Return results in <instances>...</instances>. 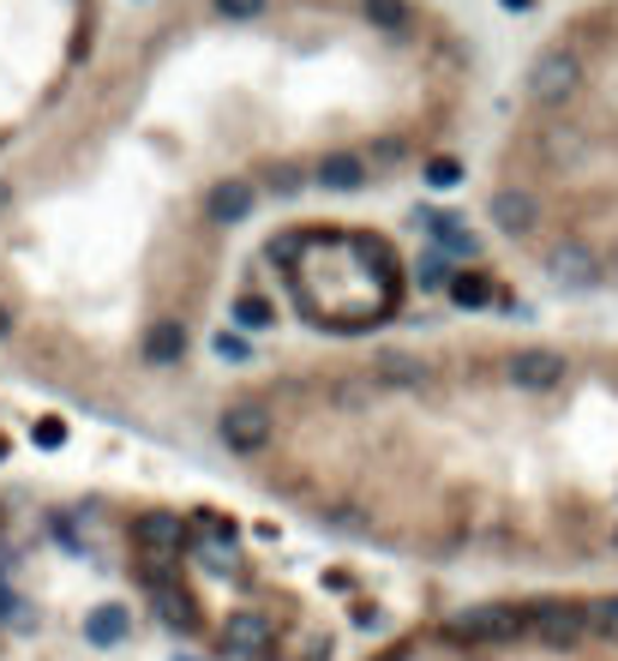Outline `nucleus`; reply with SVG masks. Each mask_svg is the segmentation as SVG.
Returning <instances> with one entry per match:
<instances>
[{"label":"nucleus","instance_id":"1","mask_svg":"<svg viewBox=\"0 0 618 661\" xmlns=\"http://www.w3.org/2000/svg\"><path fill=\"white\" fill-rule=\"evenodd\" d=\"M216 439H223L235 457H259L265 445L277 439V415H270L259 397H240V403H228V410L216 415Z\"/></svg>","mask_w":618,"mask_h":661},{"label":"nucleus","instance_id":"2","mask_svg":"<svg viewBox=\"0 0 618 661\" xmlns=\"http://www.w3.org/2000/svg\"><path fill=\"white\" fill-rule=\"evenodd\" d=\"M583 91V55L576 48H547V55L529 67V97L540 109H559Z\"/></svg>","mask_w":618,"mask_h":661},{"label":"nucleus","instance_id":"3","mask_svg":"<svg viewBox=\"0 0 618 661\" xmlns=\"http://www.w3.org/2000/svg\"><path fill=\"white\" fill-rule=\"evenodd\" d=\"M547 277L559 289H600L607 283V259L588 240H552L547 247Z\"/></svg>","mask_w":618,"mask_h":661},{"label":"nucleus","instance_id":"4","mask_svg":"<svg viewBox=\"0 0 618 661\" xmlns=\"http://www.w3.org/2000/svg\"><path fill=\"white\" fill-rule=\"evenodd\" d=\"M529 631V614L523 607H469V614L450 626V638L457 643H510V638H523Z\"/></svg>","mask_w":618,"mask_h":661},{"label":"nucleus","instance_id":"5","mask_svg":"<svg viewBox=\"0 0 618 661\" xmlns=\"http://www.w3.org/2000/svg\"><path fill=\"white\" fill-rule=\"evenodd\" d=\"M486 217H493L498 235L523 240V235H535V228H540V199L529 193V187H498L493 205H486Z\"/></svg>","mask_w":618,"mask_h":661},{"label":"nucleus","instance_id":"6","mask_svg":"<svg viewBox=\"0 0 618 661\" xmlns=\"http://www.w3.org/2000/svg\"><path fill=\"white\" fill-rule=\"evenodd\" d=\"M270 619L265 614H228L223 619V631H216V650H223L228 661H259L270 650Z\"/></svg>","mask_w":618,"mask_h":661},{"label":"nucleus","instance_id":"7","mask_svg":"<svg viewBox=\"0 0 618 661\" xmlns=\"http://www.w3.org/2000/svg\"><path fill=\"white\" fill-rule=\"evenodd\" d=\"M306 175H313V187H325V193H360V187L372 181V163L360 157V150H325Z\"/></svg>","mask_w":618,"mask_h":661},{"label":"nucleus","instance_id":"8","mask_svg":"<svg viewBox=\"0 0 618 661\" xmlns=\"http://www.w3.org/2000/svg\"><path fill=\"white\" fill-rule=\"evenodd\" d=\"M529 631L540 643H552V650H571V643L588 638V619L576 614V607H564V602H540L529 614Z\"/></svg>","mask_w":618,"mask_h":661},{"label":"nucleus","instance_id":"9","mask_svg":"<svg viewBox=\"0 0 618 661\" xmlns=\"http://www.w3.org/2000/svg\"><path fill=\"white\" fill-rule=\"evenodd\" d=\"M510 379H517L523 391H552L564 379V355L559 349H540V343H529V349L510 355Z\"/></svg>","mask_w":618,"mask_h":661},{"label":"nucleus","instance_id":"10","mask_svg":"<svg viewBox=\"0 0 618 661\" xmlns=\"http://www.w3.org/2000/svg\"><path fill=\"white\" fill-rule=\"evenodd\" d=\"M133 541H138V553H175L180 559V548H187V524L180 517H169V512H157V517H138L133 524Z\"/></svg>","mask_w":618,"mask_h":661},{"label":"nucleus","instance_id":"11","mask_svg":"<svg viewBox=\"0 0 618 661\" xmlns=\"http://www.w3.org/2000/svg\"><path fill=\"white\" fill-rule=\"evenodd\" d=\"M372 379L391 385V391H415L420 379H427V361L408 355V349H379V355H372Z\"/></svg>","mask_w":618,"mask_h":661},{"label":"nucleus","instance_id":"12","mask_svg":"<svg viewBox=\"0 0 618 661\" xmlns=\"http://www.w3.org/2000/svg\"><path fill=\"white\" fill-rule=\"evenodd\" d=\"M252 205H259V187L252 181H216L204 211H211V223H247Z\"/></svg>","mask_w":618,"mask_h":661},{"label":"nucleus","instance_id":"13","mask_svg":"<svg viewBox=\"0 0 618 661\" xmlns=\"http://www.w3.org/2000/svg\"><path fill=\"white\" fill-rule=\"evenodd\" d=\"M445 295H450V307H462V313H486L498 301V289H493V277H486V271H450Z\"/></svg>","mask_w":618,"mask_h":661},{"label":"nucleus","instance_id":"14","mask_svg":"<svg viewBox=\"0 0 618 661\" xmlns=\"http://www.w3.org/2000/svg\"><path fill=\"white\" fill-rule=\"evenodd\" d=\"M415 223H420V228H439V235H432V253H445V259H469V265H474V253H481V235H469V223L432 217V211H420Z\"/></svg>","mask_w":618,"mask_h":661},{"label":"nucleus","instance_id":"15","mask_svg":"<svg viewBox=\"0 0 618 661\" xmlns=\"http://www.w3.org/2000/svg\"><path fill=\"white\" fill-rule=\"evenodd\" d=\"M126 631H133V614H126V607H114V602H109V607H97V614L85 619V638L97 643V650H114V643H121Z\"/></svg>","mask_w":618,"mask_h":661},{"label":"nucleus","instance_id":"16","mask_svg":"<svg viewBox=\"0 0 618 661\" xmlns=\"http://www.w3.org/2000/svg\"><path fill=\"white\" fill-rule=\"evenodd\" d=\"M145 355L157 367H175L180 355H187V325H180V320H157V325H150V337H145Z\"/></svg>","mask_w":618,"mask_h":661},{"label":"nucleus","instance_id":"17","mask_svg":"<svg viewBox=\"0 0 618 661\" xmlns=\"http://www.w3.org/2000/svg\"><path fill=\"white\" fill-rule=\"evenodd\" d=\"M150 607L162 614V626H180V631L199 626V619H192V602L175 590V583H157V590H150Z\"/></svg>","mask_w":618,"mask_h":661},{"label":"nucleus","instance_id":"18","mask_svg":"<svg viewBox=\"0 0 618 661\" xmlns=\"http://www.w3.org/2000/svg\"><path fill=\"white\" fill-rule=\"evenodd\" d=\"M306 181H313V175H306L301 163H270V169H265V187H270L277 199H301Z\"/></svg>","mask_w":618,"mask_h":661},{"label":"nucleus","instance_id":"19","mask_svg":"<svg viewBox=\"0 0 618 661\" xmlns=\"http://www.w3.org/2000/svg\"><path fill=\"white\" fill-rule=\"evenodd\" d=\"M360 19L379 31H408V0H360Z\"/></svg>","mask_w":618,"mask_h":661},{"label":"nucleus","instance_id":"20","mask_svg":"<svg viewBox=\"0 0 618 661\" xmlns=\"http://www.w3.org/2000/svg\"><path fill=\"white\" fill-rule=\"evenodd\" d=\"M235 325L265 330V325H277V307H270L265 295H240V301H235Z\"/></svg>","mask_w":618,"mask_h":661},{"label":"nucleus","instance_id":"21","mask_svg":"<svg viewBox=\"0 0 618 661\" xmlns=\"http://www.w3.org/2000/svg\"><path fill=\"white\" fill-rule=\"evenodd\" d=\"M427 187H439V193L462 187V163H457V157H432V163H427Z\"/></svg>","mask_w":618,"mask_h":661},{"label":"nucleus","instance_id":"22","mask_svg":"<svg viewBox=\"0 0 618 661\" xmlns=\"http://www.w3.org/2000/svg\"><path fill=\"white\" fill-rule=\"evenodd\" d=\"M415 277H420V289H445V277H450L445 271V253H427V259L415 265Z\"/></svg>","mask_w":618,"mask_h":661},{"label":"nucleus","instance_id":"23","mask_svg":"<svg viewBox=\"0 0 618 661\" xmlns=\"http://www.w3.org/2000/svg\"><path fill=\"white\" fill-rule=\"evenodd\" d=\"M216 12H223V19H259L265 0H216Z\"/></svg>","mask_w":618,"mask_h":661},{"label":"nucleus","instance_id":"24","mask_svg":"<svg viewBox=\"0 0 618 661\" xmlns=\"http://www.w3.org/2000/svg\"><path fill=\"white\" fill-rule=\"evenodd\" d=\"M216 355H223V361H247V337H235V330H223V337H216Z\"/></svg>","mask_w":618,"mask_h":661},{"label":"nucleus","instance_id":"25","mask_svg":"<svg viewBox=\"0 0 618 661\" xmlns=\"http://www.w3.org/2000/svg\"><path fill=\"white\" fill-rule=\"evenodd\" d=\"M67 439V427L55 422V415H48V422H36V445H60Z\"/></svg>","mask_w":618,"mask_h":661},{"label":"nucleus","instance_id":"26","mask_svg":"<svg viewBox=\"0 0 618 661\" xmlns=\"http://www.w3.org/2000/svg\"><path fill=\"white\" fill-rule=\"evenodd\" d=\"M498 7H505V12H529L535 0H498Z\"/></svg>","mask_w":618,"mask_h":661},{"label":"nucleus","instance_id":"27","mask_svg":"<svg viewBox=\"0 0 618 661\" xmlns=\"http://www.w3.org/2000/svg\"><path fill=\"white\" fill-rule=\"evenodd\" d=\"M7 330H12V313H7V307H0V337H7Z\"/></svg>","mask_w":618,"mask_h":661},{"label":"nucleus","instance_id":"28","mask_svg":"<svg viewBox=\"0 0 618 661\" xmlns=\"http://www.w3.org/2000/svg\"><path fill=\"white\" fill-rule=\"evenodd\" d=\"M175 661H199V656H175Z\"/></svg>","mask_w":618,"mask_h":661}]
</instances>
